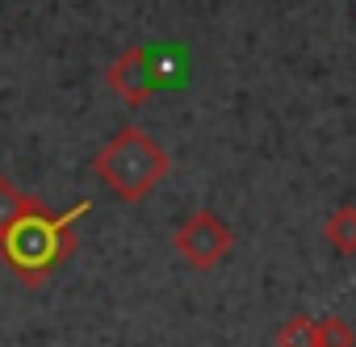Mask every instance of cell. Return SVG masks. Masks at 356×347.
Segmentation results:
<instances>
[{"instance_id":"cell-1","label":"cell","mask_w":356,"mask_h":347,"mask_svg":"<svg viewBox=\"0 0 356 347\" xmlns=\"http://www.w3.org/2000/svg\"><path fill=\"white\" fill-rule=\"evenodd\" d=\"M92 201H76L67 210H51L42 197H34L26 205V214H17V222L5 226L0 235V260L5 268L22 280V289H42L51 280V272H59L72 255H76V226L80 218H88Z\"/></svg>"},{"instance_id":"cell-2","label":"cell","mask_w":356,"mask_h":347,"mask_svg":"<svg viewBox=\"0 0 356 347\" xmlns=\"http://www.w3.org/2000/svg\"><path fill=\"white\" fill-rule=\"evenodd\" d=\"M172 171L168 151L143 130V126H122L118 134H109L101 142V151L92 155V176L126 205L147 201L163 176Z\"/></svg>"},{"instance_id":"cell-3","label":"cell","mask_w":356,"mask_h":347,"mask_svg":"<svg viewBox=\"0 0 356 347\" xmlns=\"http://www.w3.org/2000/svg\"><path fill=\"white\" fill-rule=\"evenodd\" d=\"M172 247H176V255H181L189 268H197V272H214V268L231 255V247H235V230H231L214 210H193L181 226H176Z\"/></svg>"},{"instance_id":"cell-4","label":"cell","mask_w":356,"mask_h":347,"mask_svg":"<svg viewBox=\"0 0 356 347\" xmlns=\"http://www.w3.org/2000/svg\"><path fill=\"white\" fill-rule=\"evenodd\" d=\"M105 84L126 101V105H147L159 84H163V71H159V55L151 46H126L109 67H105Z\"/></svg>"},{"instance_id":"cell-5","label":"cell","mask_w":356,"mask_h":347,"mask_svg":"<svg viewBox=\"0 0 356 347\" xmlns=\"http://www.w3.org/2000/svg\"><path fill=\"white\" fill-rule=\"evenodd\" d=\"M323 239L331 243V251H335V255L352 260V255H356V205H339V210L327 218Z\"/></svg>"},{"instance_id":"cell-6","label":"cell","mask_w":356,"mask_h":347,"mask_svg":"<svg viewBox=\"0 0 356 347\" xmlns=\"http://www.w3.org/2000/svg\"><path fill=\"white\" fill-rule=\"evenodd\" d=\"M314 347H356V330L343 314L327 310L314 318Z\"/></svg>"},{"instance_id":"cell-7","label":"cell","mask_w":356,"mask_h":347,"mask_svg":"<svg viewBox=\"0 0 356 347\" xmlns=\"http://www.w3.org/2000/svg\"><path fill=\"white\" fill-rule=\"evenodd\" d=\"M277 347H314V318L310 314H293L277 326Z\"/></svg>"},{"instance_id":"cell-8","label":"cell","mask_w":356,"mask_h":347,"mask_svg":"<svg viewBox=\"0 0 356 347\" xmlns=\"http://www.w3.org/2000/svg\"><path fill=\"white\" fill-rule=\"evenodd\" d=\"M34 197L30 193H22L9 176H0V235H5V226L9 222H17V214H26V205H30Z\"/></svg>"}]
</instances>
